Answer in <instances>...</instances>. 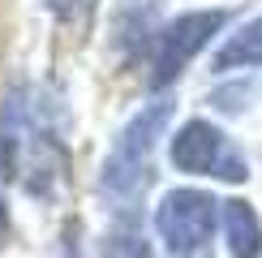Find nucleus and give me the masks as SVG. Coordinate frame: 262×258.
Returning a JSON list of instances; mask_svg holds the SVG:
<instances>
[{
    "label": "nucleus",
    "mask_w": 262,
    "mask_h": 258,
    "mask_svg": "<svg viewBox=\"0 0 262 258\" xmlns=\"http://www.w3.org/2000/svg\"><path fill=\"white\" fill-rule=\"evenodd\" d=\"M172 121V99L146 103L142 112L121 129L116 146L107 150L103 172H99V198L112 211H134L138 198L150 185V172H155V146L163 138V125Z\"/></svg>",
    "instance_id": "f257e3e1"
},
{
    "label": "nucleus",
    "mask_w": 262,
    "mask_h": 258,
    "mask_svg": "<svg viewBox=\"0 0 262 258\" xmlns=\"http://www.w3.org/2000/svg\"><path fill=\"white\" fill-rule=\"evenodd\" d=\"M220 220V202L206 189H168L155 207V228L172 258H193L206 250Z\"/></svg>",
    "instance_id": "f03ea898"
},
{
    "label": "nucleus",
    "mask_w": 262,
    "mask_h": 258,
    "mask_svg": "<svg viewBox=\"0 0 262 258\" xmlns=\"http://www.w3.org/2000/svg\"><path fill=\"white\" fill-rule=\"evenodd\" d=\"M168 159L177 172L193 177H220V181H245L249 164L211 121H185L168 146Z\"/></svg>",
    "instance_id": "7ed1b4c3"
},
{
    "label": "nucleus",
    "mask_w": 262,
    "mask_h": 258,
    "mask_svg": "<svg viewBox=\"0 0 262 258\" xmlns=\"http://www.w3.org/2000/svg\"><path fill=\"white\" fill-rule=\"evenodd\" d=\"M228 13L224 9H198V13H181L177 22L159 30V48H155V69H150V86L163 91L189 69V60L224 30Z\"/></svg>",
    "instance_id": "20e7f679"
},
{
    "label": "nucleus",
    "mask_w": 262,
    "mask_h": 258,
    "mask_svg": "<svg viewBox=\"0 0 262 258\" xmlns=\"http://www.w3.org/2000/svg\"><path fill=\"white\" fill-rule=\"evenodd\" d=\"M224 241L232 258H262V220L254 202L228 198L224 202Z\"/></svg>",
    "instance_id": "39448f33"
},
{
    "label": "nucleus",
    "mask_w": 262,
    "mask_h": 258,
    "mask_svg": "<svg viewBox=\"0 0 262 258\" xmlns=\"http://www.w3.org/2000/svg\"><path fill=\"white\" fill-rule=\"evenodd\" d=\"M112 35L121 48H129V56H138L142 43L150 35H159L155 30V0H121V9L112 17Z\"/></svg>",
    "instance_id": "423d86ee"
},
{
    "label": "nucleus",
    "mask_w": 262,
    "mask_h": 258,
    "mask_svg": "<svg viewBox=\"0 0 262 258\" xmlns=\"http://www.w3.org/2000/svg\"><path fill=\"white\" fill-rule=\"evenodd\" d=\"M241 64H262V13L254 22H245V26L215 52V69H220V73L241 69Z\"/></svg>",
    "instance_id": "0eeeda50"
},
{
    "label": "nucleus",
    "mask_w": 262,
    "mask_h": 258,
    "mask_svg": "<svg viewBox=\"0 0 262 258\" xmlns=\"http://www.w3.org/2000/svg\"><path fill=\"white\" fill-rule=\"evenodd\" d=\"M99 258H155V254H150V241L138 228H116L99 241Z\"/></svg>",
    "instance_id": "6e6552de"
},
{
    "label": "nucleus",
    "mask_w": 262,
    "mask_h": 258,
    "mask_svg": "<svg viewBox=\"0 0 262 258\" xmlns=\"http://www.w3.org/2000/svg\"><path fill=\"white\" fill-rule=\"evenodd\" d=\"M78 224H69V228H64V241H60V254L56 258H82V245H78Z\"/></svg>",
    "instance_id": "1a4fd4ad"
},
{
    "label": "nucleus",
    "mask_w": 262,
    "mask_h": 258,
    "mask_svg": "<svg viewBox=\"0 0 262 258\" xmlns=\"http://www.w3.org/2000/svg\"><path fill=\"white\" fill-rule=\"evenodd\" d=\"M5 236H9V207H5V198H0V245H5Z\"/></svg>",
    "instance_id": "9d476101"
}]
</instances>
